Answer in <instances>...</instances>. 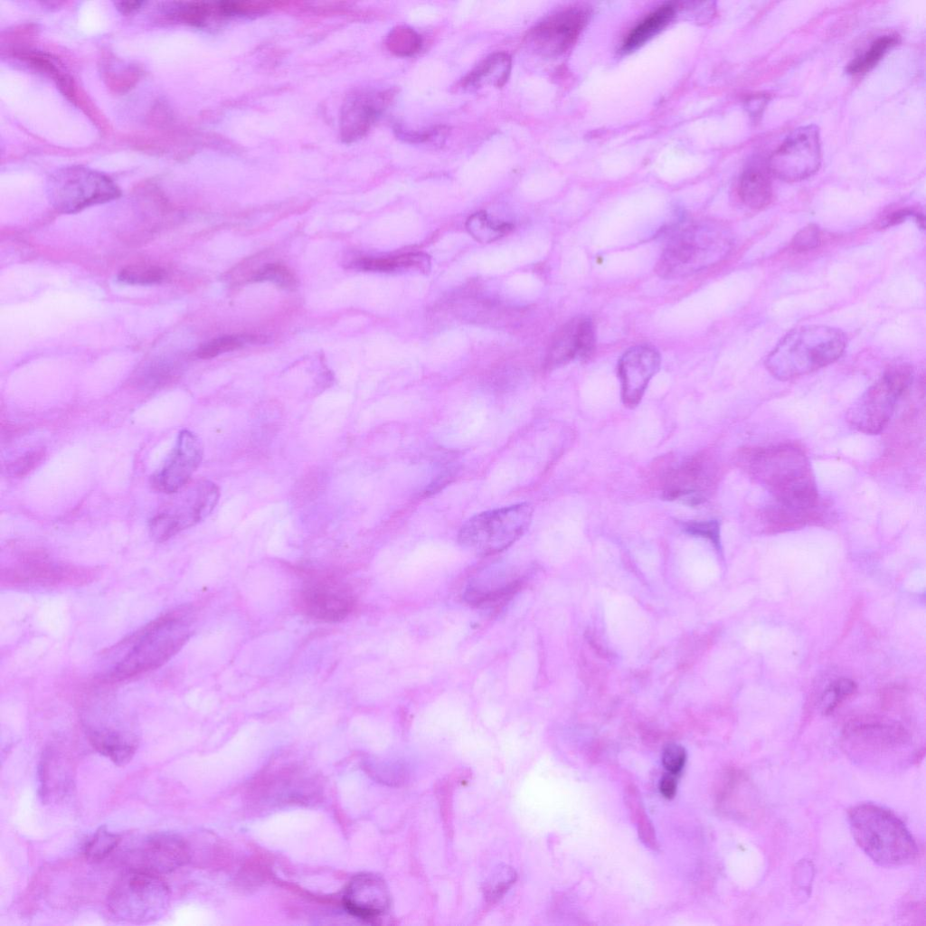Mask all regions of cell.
<instances>
[{"label": "cell", "mask_w": 926, "mask_h": 926, "mask_svg": "<svg viewBox=\"0 0 926 926\" xmlns=\"http://www.w3.org/2000/svg\"><path fill=\"white\" fill-rule=\"evenodd\" d=\"M18 57L25 61L29 65L50 74L56 81L61 92L69 99H74L75 90L71 79L57 66L58 63L51 56L43 52L29 51L20 52Z\"/></svg>", "instance_id": "f1b7e54d"}, {"label": "cell", "mask_w": 926, "mask_h": 926, "mask_svg": "<svg viewBox=\"0 0 926 926\" xmlns=\"http://www.w3.org/2000/svg\"><path fill=\"white\" fill-rule=\"evenodd\" d=\"M686 761L685 749L677 743L667 744L662 753V764L671 774L678 773Z\"/></svg>", "instance_id": "ab89813d"}, {"label": "cell", "mask_w": 926, "mask_h": 926, "mask_svg": "<svg viewBox=\"0 0 926 926\" xmlns=\"http://www.w3.org/2000/svg\"><path fill=\"white\" fill-rule=\"evenodd\" d=\"M822 160L819 129L807 125L793 130L770 156L771 175L786 182L804 180L818 171Z\"/></svg>", "instance_id": "8fae6325"}, {"label": "cell", "mask_w": 926, "mask_h": 926, "mask_svg": "<svg viewBox=\"0 0 926 926\" xmlns=\"http://www.w3.org/2000/svg\"><path fill=\"white\" fill-rule=\"evenodd\" d=\"M356 267L370 271H394L413 269L427 272L430 269V257L422 252H411L399 256L364 258L355 263Z\"/></svg>", "instance_id": "83f0119b"}, {"label": "cell", "mask_w": 926, "mask_h": 926, "mask_svg": "<svg viewBox=\"0 0 926 926\" xmlns=\"http://www.w3.org/2000/svg\"><path fill=\"white\" fill-rule=\"evenodd\" d=\"M659 364V354L650 346L637 345L625 352L619 362L618 373L626 406L634 408L640 402Z\"/></svg>", "instance_id": "e0dca14e"}, {"label": "cell", "mask_w": 926, "mask_h": 926, "mask_svg": "<svg viewBox=\"0 0 926 926\" xmlns=\"http://www.w3.org/2000/svg\"><path fill=\"white\" fill-rule=\"evenodd\" d=\"M48 194L57 211L71 213L114 200L120 195V190L106 175L84 166L71 165L61 168L50 176Z\"/></svg>", "instance_id": "30bf717a"}, {"label": "cell", "mask_w": 926, "mask_h": 926, "mask_svg": "<svg viewBox=\"0 0 926 926\" xmlns=\"http://www.w3.org/2000/svg\"><path fill=\"white\" fill-rule=\"evenodd\" d=\"M740 464L770 496L767 506L792 528L821 521L823 505L810 461L790 443L751 448L740 455Z\"/></svg>", "instance_id": "6da1fadb"}, {"label": "cell", "mask_w": 926, "mask_h": 926, "mask_svg": "<svg viewBox=\"0 0 926 926\" xmlns=\"http://www.w3.org/2000/svg\"><path fill=\"white\" fill-rule=\"evenodd\" d=\"M86 733L92 747L118 766L128 763L136 753L137 739L127 731L113 726L89 725Z\"/></svg>", "instance_id": "603a6c76"}, {"label": "cell", "mask_w": 926, "mask_h": 926, "mask_svg": "<svg viewBox=\"0 0 926 926\" xmlns=\"http://www.w3.org/2000/svg\"><path fill=\"white\" fill-rule=\"evenodd\" d=\"M44 457V450L43 449H37L28 451L24 455L18 458L12 465L11 471L18 477H22L29 473L42 461Z\"/></svg>", "instance_id": "ee69618b"}, {"label": "cell", "mask_w": 926, "mask_h": 926, "mask_svg": "<svg viewBox=\"0 0 926 926\" xmlns=\"http://www.w3.org/2000/svg\"><path fill=\"white\" fill-rule=\"evenodd\" d=\"M917 213L911 210H900L888 215L883 221V227L892 226L897 224L911 216H914Z\"/></svg>", "instance_id": "7dc6e473"}, {"label": "cell", "mask_w": 926, "mask_h": 926, "mask_svg": "<svg viewBox=\"0 0 926 926\" xmlns=\"http://www.w3.org/2000/svg\"><path fill=\"white\" fill-rule=\"evenodd\" d=\"M514 872L508 868H502L490 879L487 887V898L494 900L501 896L509 885L514 882Z\"/></svg>", "instance_id": "7bdbcfd3"}, {"label": "cell", "mask_w": 926, "mask_h": 926, "mask_svg": "<svg viewBox=\"0 0 926 926\" xmlns=\"http://www.w3.org/2000/svg\"><path fill=\"white\" fill-rule=\"evenodd\" d=\"M899 42L897 35L887 34L877 38L869 49L853 60L846 67V72L852 75L863 74L872 70Z\"/></svg>", "instance_id": "f546056e"}, {"label": "cell", "mask_w": 926, "mask_h": 926, "mask_svg": "<svg viewBox=\"0 0 926 926\" xmlns=\"http://www.w3.org/2000/svg\"><path fill=\"white\" fill-rule=\"evenodd\" d=\"M394 132L399 138L406 142L414 144L429 143L441 145L449 133V128L445 126H436L426 130L416 131L404 129L400 126H396L394 128Z\"/></svg>", "instance_id": "8d00e7d4"}, {"label": "cell", "mask_w": 926, "mask_h": 926, "mask_svg": "<svg viewBox=\"0 0 926 926\" xmlns=\"http://www.w3.org/2000/svg\"><path fill=\"white\" fill-rule=\"evenodd\" d=\"M117 5L118 6V8H119L122 13H131L132 11L139 8L142 2H119L117 3Z\"/></svg>", "instance_id": "c3c4849f"}, {"label": "cell", "mask_w": 926, "mask_h": 926, "mask_svg": "<svg viewBox=\"0 0 926 926\" xmlns=\"http://www.w3.org/2000/svg\"><path fill=\"white\" fill-rule=\"evenodd\" d=\"M40 797L43 801L63 796L71 782V765L53 747L46 749L39 764Z\"/></svg>", "instance_id": "cb8c5ba5"}, {"label": "cell", "mask_w": 926, "mask_h": 926, "mask_svg": "<svg viewBox=\"0 0 926 926\" xmlns=\"http://www.w3.org/2000/svg\"><path fill=\"white\" fill-rule=\"evenodd\" d=\"M298 604L307 617L323 622H339L354 606L351 591L342 581L327 576H315L305 581Z\"/></svg>", "instance_id": "4fadbf2b"}, {"label": "cell", "mask_w": 926, "mask_h": 926, "mask_svg": "<svg viewBox=\"0 0 926 926\" xmlns=\"http://www.w3.org/2000/svg\"><path fill=\"white\" fill-rule=\"evenodd\" d=\"M343 900L350 913L364 920L382 916L391 903L390 893L384 881L368 873L357 874L349 882Z\"/></svg>", "instance_id": "ffe728a7"}, {"label": "cell", "mask_w": 926, "mask_h": 926, "mask_svg": "<svg viewBox=\"0 0 926 926\" xmlns=\"http://www.w3.org/2000/svg\"><path fill=\"white\" fill-rule=\"evenodd\" d=\"M253 279L256 281H270L285 289H294L297 286V279L294 274L286 266L279 263L264 266L255 274Z\"/></svg>", "instance_id": "74e56055"}, {"label": "cell", "mask_w": 926, "mask_h": 926, "mask_svg": "<svg viewBox=\"0 0 926 926\" xmlns=\"http://www.w3.org/2000/svg\"><path fill=\"white\" fill-rule=\"evenodd\" d=\"M912 380L913 371L909 364L890 366L848 409L849 425L867 435L879 434L887 426Z\"/></svg>", "instance_id": "ba28073f"}, {"label": "cell", "mask_w": 926, "mask_h": 926, "mask_svg": "<svg viewBox=\"0 0 926 926\" xmlns=\"http://www.w3.org/2000/svg\"><path fill=\"white\" fill-rule=\"evenodd\" d=\"M170 495L149 521V534L156 542L166 541L204 520L217 505L220 491L213 482L199 480Z\"/></svg>", "instance_id": "9c48e42d"}, {"label": "cell", "mask_w": 926, "mask_h": 926, "mask_svg": "<svg viewBox=\"0 0 926 926\" xmlns=\"http://www.w3.org/2000/svg\"><path fill=\"white\" fill-rule=\"evenodd\" d=\"M676 781L670 776H664L659 783V789L661 794L666 798H672L676 793Z\"/></svg>", "instance_id": "bcb514c9"}, {"label": "cell", "mask_w": 926, "mask_h": 926, "mask_svg": "<svg viewBox=\"0 0 926 926\" xmlns=\"http://www.w3.org/2000/svg\"><path fill=\"white\" fill-rule=\"evenodd\" d=\"M466 227L477 241L483 243L494 241L512 229V225L509 223L493 222L485 212L472 214L468 219Z\"/></svg>", "instance_id": "1f68e13d"}, {"label": "cell", "mask_w": 926, "mask_h": 926, "mask_svg": "<svg viewBox=\"0 0 926 926\" xmlns=\"http://www.w3.org/2000/svg\"><path fill=\"white\" fill-rule=\"evenodd\" d=\"M511 69L512 60L509 54L504 52H494L464 76L459 87L467 91H474L486 86L500 88L506 83Z\"/></svg>", "instance_id": "d4e9b609"}, {"label": "cell", "mask_w": 926, "mask_h": 926, "mask_svg": "<svg viewBox=\"0 0 926 926\" xmlns=\"http://www.w3.org/2000/svg\"><path fill=\"white\" fill-rule=\"evenodd\" d=\"M767 101H768V97L766 95H763V94H759V95H756V96L752 97L748 101V109H749V110L751 112V115L753 118H758L761 115V112L763 111V109H764V108H765V106L767 104Z\"/></svg>", "instance_id": "f6af8a7d"}, {"label": "cell", "mask_w": 926, "mask_h": 926, "mask_svg": "<svg viewBox=\"0 0 926 926\" xmlns=\"http://www.w3.org/2000/svg\"><path fill=\"white\" fill-rule=\"evenodd\" d=\"M118 835L109 831L106 827H99L84 846V855L90 862H99L105 859L119 844Z\"/></svg>", "instance_id": "d6a6232c"}, {"label": "cell", "mask_w": 926, "mask_h": 926, "mask_svg": "<svg viewBox=\"0 0 926 926\" xmlns=\"http://www.w3.org/2000/svg\"><path fill=\"white\" fill-rule=\"evenodd\" d=\"M588 19L589 10L580 5L557 11L533 26L524 43L538 55L558 57L576 43Z\"/></svg>", "instance_id": "7c38bea8"}, {"label": "cell", "mask_w": 926, "mask_h": 926, "mask_svg": "<svg viewBox=\"0 0 926 926\" xmlns=\"http://www.w3.org/2000/svg\"><path fill=\"white\" fill-rule=\"evenodd\" d=\"M852 836L861 850L883 867L911 864L918 846L905 824L894 813L873 803H862L848 812Z\"/></svg>", "instance_id": "7a4b0ae2"}, {"label": "cell", "mask_w": 926, "mask_h": 926, "mask_svg": "<svg viewBox=\"0 0 926 926\" xmlns=\"http://www.w3.org/2000/svg\"><path fill=\"white\" fill-rule=\"evenodd\" d=\"M686 533L710 540L714 545H720V527L716 521L689 522L685 524Z\"/></svg>", "instance_id": "b9f144b4"}, {"label": "cell", "mask_w": 926, "mask_h": 926, "mask_svg": "<svg viewBox=\"0 0 926 926\" xmlns=\"http://www.w3.org/2000/svg\"><path fill=\"white\" fill-rule=\"evenodd\" d=\"M203 454L199 437L188 430H181L165 462L151 476L152 487L168 495L178 491L188 484L202 461Z\"/></svg>", "instance_id": "9a60e30c"}, {"label": "cell", "mask_w": 926, "mask_h": 926, "mask_svg": "<svg viewBox=\"0 0 926 926\" xmlns=\"http://www.w3.org/2000/svg\"><path fill=\"white\" fill-rule=\"evenodd\" d=\"M846 345L845 334L835 327L811 325L797 327L776 345L765 361L770 373L780 380L797 378L836 361Z\"/></svg>", "instance_id": "277c9868"}, {"label": "cell", "mask_w": 926, "mask_h": 926, "mask_svg": "<svg viewBox=\"0 0 926 926\" xmlns=\"http://www.w3.org/2000/svg\"><path fill=\"white\" fill-rule=\"evenodd\" d=\"M190 859L187 843L171 833H157L146 838L128 854V870L156 875L169 874Z\"/></svg>", "instance_id": "5bb4252c"}, {"label": "cell", "mask_w": 926, "mask_h": 926, "mask_svg": "<svg viewBox=\"0 0 926 926\" xmlns=\"http://www.w3.org/2000/svg\"><path fill=\"white\" fill-rule=\"evenodd\" d=\"M169 904L170 889L159 875L134 870L117 880L107 900L116 919L136 924L160 919Z\"/></svg>", "instance_id": "8992f818"}, {"label": "cell", "mask_w": 926, "mask_h": 926, "mask_svg": "<svg viewBox=\"0 0 926 926\" xmlns=\"http://www.w3.org/2000/svg\"><path fill=\"white\" fill-rule=\"evenodd\" d=\"M626 797L629 809L636 818L639 837L648 847L657 848V843L655 830L644 811L637 789L633 786L628 788Z\"/></svg>", "instance_id": "836d02e7"}, {"label": "cell", "mask_w": 926, "mask_h": 926, "mask_svg": "<svg viewBox=\"0 0 926 926\" xmlns=\"http://www.w3.org/2000/svg\"><path fill=\"white\" fill-rule=\"evenodd\" d=\"M595 334L589 317H578L567 322L554 336L546 357V366L555 368L572 360L591 355Z\"/></svg>", "instance_id": "44dd1931"}, {"label": "cell", "mask_w": 926, "mask_h": 926, "mask_svg": "<svg viewBox=\"0 0 926 926\" xmlns=\"http://www.w3.org/2000/svg\"><path fill=\"white\" fill-rule=\"evenodd\" d=\"M386 46L391 52L397 56L410 57L420 52L422 40L412 28L399 25L392 29L387 35Z\"/></svg>", "instance_id": "4dcf8cb0"}, {"label": "cell", "mask_w": 926, "mask_h": 926, "mask_svg": "<svg viewBox=\"0 0 926 926\" xmlns=\"http://www.w3.org/2000/svg\"><path fill=\"white\" fill-rule=\"evenodd\" d=\"M676 5L666 3L643 18L625 38L622 49L631 52L643 45L663 30L675 17Z\"/></svg>", "instance_id": "4316f807"}, {"label": "cell", "mask_w": 926, "mask_h": 926, "mask_svg": "<svg viewBox=\"0 0 926 926\" xmlns=\"http://www.w3.org/2000/svg\"><path fill=\"white\" fill-rule=\"evenodd\" d=\"M768 165L764 166L756 163L743 171L739 182V194L742 201L749 207L761 209L772 199V184Z\"/></svg>", "instance_id": "484cf974"}, {"label": "cell", "mask_w": 926, "mask_h": 926, "mask_svg": "<svg viewBox=\"0 0 926 926\" xmlns=\"http://www.w3.org/2000/svg\"><path fill=\"white\" fill-rule=\"evenodd\" d=\"M92 575L90 571L79 567L27 560L3 570L1 582L8 587L80 585L91 581Z\"/></svg>", "instance_id": "2e32d148"}, {"label": "cell", "mask_w": 926, "mask_h": 926, "mask_svg": "<svg viewBox=\"0 0 926 926\" xmlns=\"http://www.w3.org/2000/svg\"><path fill=\"white\" fill-rule=\"evenodd\" d=\"M532 516L533 508L528 503L477 514L461 526L458 543L478 554H495L511 546L524 534Z\"/></svg>", "instance_id": "52a82bcc"}, {"label": "cell", "mask_w": 926, "mask_h": 926, "mask_svg": "<svg viewBox=\"0 0 926 926\" xmlns=\"http://www.w3.org/2000/svg\"><path fill=\"white\" fill-rule=\"evenodd\" d=\"M255 342L253 336L225 335L213 339L201 346L197 351L198 357L210 359L221 354L238 349L244 343Z\"/></svg>", "instance_id": "d590c367"}, {"label": "cell", "mask_w": 926, "mask_h": 926, "mask_svg": "<svg viewBox=\"0 0 926 926\" xmlns=\"http://www.w3.org/2000/svg\"><path fill=\"white\" fill-rule=\"evenodd\" d=\"M390 92H358L345 100L341 115L344 140L353 142L364 135L390 101Z\"/></svg>", "instance_id": "7402d4cb"}, {"label": "cell", "mask_w": 926, "mask_h": 926, "mask_svg": "<svg viewBox=\"0 0 926 926\" xmlns=\"http://www.w3.org/2000/svg\"><path fill=\"white\" fill-rule=\"evenodd\" d=\"M190 635V623L183 610L156 619L133 636L131 646L106 680L124 681L160 667L183 647Z\"/></svg>", "instance_id": "5b68a950"}, {"label": "cell", "mask_w": 926, "mask_h": 926, "mask_svg": "<svg viewBox=\"0 0 926 926\" xmlns=\"http://www.w3.org/2000/svg\"><path fill=\"white\" fill-rule=\"evenodd\" d=\"M820 242V231L815 224L802 228L792 240V248L796 251H805L816 248Z\"/></svg>", "instance_id": "60d3db41"}, {"label": "cell", "mask_w": 926, "mask_h": 926, "mask_svg": "<svg viewBox=\"0 0 926 926\" xmlns=\"http://www.w3.org/2000/svg\"><path fill=\"white\" fill-rule=\"evenodd\" d=\"M163 269L148 264H135L123 269L118 274V280L130 285H153L165 279Z\"/></svg>", "instance_id": "e575fe53"}, {"label": "cell", "mask_w": 926, "mask_h": 926, "mask_svg": "<svg viewBox=\"0 0 926 926\" xmlns=\"http://www.w3.org/2000/svg\"><path fill=\"white\" fill-rule=\"evenodd\" d=\"M713 466L703 458H691L669 470L666 477L664 497L683 500L690 506L700 504L713 486Z\"/></svg>", "instance_id": "d6986e66"}, {"label": "cell", "mask_w": 926, "mask_h": 926, "mask_svg": "<svg viewBox=\"0 0 926 926\" xmlns=\"http://www.w3.org/2000/svg\"><path fill=\"white\" fill-rule=\"evenodd\" d=\"M732 247V234L723 224H679L671 230L656 271L664 279L685 278L722 261Z\"/></svg>", "instance_id": "3957f363"}, {"label": "cell", "mask_w": 926, "mask_h": 926, "mask_svg": "<svg viewBox=\"0 0 926 926\" xmlns=\"http://www.w3.org/2000/svg\"><path fill=\"white\" fill-rule=\"evenodd\" d=\"M844 735L855 749L887 752L905 745L910 736L899 723L882 718L866 717L850 721Z\"/></svg>", "instance_id": "ac0fdd59"}, {"label": "cell", "mask_w": 926, "mask_h": 926, "mask_svg": "<svg viewBox=\"0 0 926 926\" xmlns=\"http://www.w3.org/2000/svg\"><path fill=\"white\" fill-rule=\"evenodd\" d=\"M856 689V684L849 678L842 677L834 681L824 694L823 701L827 703L824 713H832L843 700L854 694Z\"/></svg>", "instance_id": "f35d334b"}]
</instances>
